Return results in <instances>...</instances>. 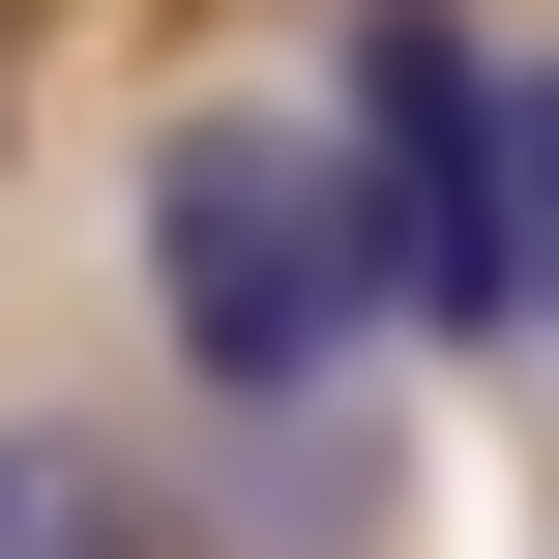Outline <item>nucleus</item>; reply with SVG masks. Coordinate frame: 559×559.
<instances>
[{"label":"nucleus","instance_id":"obj_1","mask_svg":"<svg viewBox=\"0 0 559 559\" xmlns=\"http://www.w3.org/2000/svg\"><path fill=\"white\" fill-rule=\"evenodd\" d=\"M147 324H177L206 413H324L354 324H383L354 147H324V118H177V147H147Z\"/></svg>","mask_w":559,"mask_h":559},{"label":"nucleus","instance_id":"obj_2","mask_svg":"<svg viewBox=\"0 0 559 559\" xmlns=\"http://www.w3.org/2000/svg\"><path fill=\"white\" fill-rule=\"evenodd\" d=\"M324 147H354V265H383V324H501V59H472L442 0H383V29L324 59Z\"/></svg>","mask_w":559,"mask_h":559},{"label":"nucleus","instance_id":"obj_3","mask_svg":"<svg viewBox=\"0 0 559 559\" xmlns=\"http://www.w3.org/2000/svg\"><path fill=\"white\" fill-rule=\"evenodd\" d=\"M0 559H177V501H147L88 413H0Z\"/></svg>","mask_w":559,"mask_h":559},{"label":"nucleus","instance_id":"obj_4","mask_svg":"<svg viewBox=\"0 0 559 559\" xmlns=\"http://www.w3.org/2000/svg\"><path fill=\"white\" fill-rule=\"evenodd\" d=\"M501 324H531V354H559V59H531V88H501Z\"/></svg>","mask_w":559,"mask_h":559}]
</instances>
